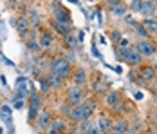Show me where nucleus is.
I'll use <instances>...</instances> for the list:
<instances>
[{"label": "nucleus", "instance_id": "obj_18", "mask_svg": "<svg viewBox=\"0 0 157 134\" xmlns=\"http://www.w3.org/2000/svg\"><path fill=\"white\" fill-rule=\"evenodd\" d=\"M109 6H110L112 15H125L126 13V7L121 4V2H109Z\"/></svg>", "mask_w": 157, "mask_h": 134}, {"label": "nucleus", "instance_id": "obj_37", "mask_svg": "<svg viewBox=\"0 0 157 134\" xmlns=\"http://www.w3.org/2000/svg\"><path fill=\"white\" fill-rule=\"evenodd\" d=\"M109 134H119V132H116V131H114V129H112V131H110Z\"/></svg>", "mask_w": 157, "mask_h": 134}, {"label": "nucleus", "instance_id": "obj_41", "mask_svg": "<svg viewBox=\"0 0 157 134\" xmlns=\"http://www.w3.org/2000/svg\"><path fill=\"white\" fill-rule=\"evenodd\" d=\"M2 132H4V129H2V127H0V134H2Z\"/></svg>", "mask_w": 157, "mask_h": 134}, {"label": "nucleus", "instance_id": "obj_38", "mask_svg": "<svg viewBox=\"0 0 157 134\" xmlns=\"http://www.w3.org/2000/svg\"><path fill=\"white\" fill-rule=\"evenodd\" d=\"M154 87H157V78L154 80Z\"/></svg>", "mask_w": 157, "mask_h": 134}, {"label": "nucleus", "instance_id": "obj_29", "mask_svg": "<svg viewBox=\"0 0 157 134\" xmlns=\"http://www.w3.org/2000/svg\"><path fill=\"white\" fill-rule=\"evenodd\" d=\"M110 40L112 42H121V33L119 31H112L110 33Z\"/></svg>", "mask_w": 157, "mask_h": 134}, {"label": "nucleus", "instance_id": "obj_10", "mask_svg": "<svg viewBox=\"0 0 157 134\" xmlns=\"http://www.w3.org/2000/svg\"><path fill=\"white\" fill-rule=\"evenodd\" d=\"M87 78H89L87 71H85L83 67H79V69H76V73H74V76H72V82H74L76 87H83V85L87 83Z\"/></svg>", "mask_w": 157, "mask_h": 134}, {"label": "nucleus", "instance_id": "obj_4", "mask_svg": "<svg viewBox=\"0 0 157 134\" xmlns=\"http://www.w3.org/2000/svg\"><path fill=\"white\" fill-rule=\"evenodd\" d=\"M40 112H42V96L38 92H34L29 98V114H27V120L34 121V120L38 118Z\"/></svg>", "mask_w": 157, "mask_h": 134}, {"label": "nucleus", "instance_id": "obj_15", "mask_svg": "<svg viewBox=\"0 0 157 134\" xmlns=\"http://www.w3.org/2000/svg\"><path fill=\"white\" fill-rule=\"evenodd\" d=\"M155 9H157V2H143L141 13L146 18H152V15L155 13Z\"/></svg>", "mask_w": 157, "mask_h": 134}, {"label": "nucleus", "instance_id": "obj_21", "mask_svg": "<svg viewBox=\"0 0 157 134\" xmlns=\"http://www.w3.org/2000/svg\"><path fill=\"white\" fill-rule=\"evenodd\" d=\"M27 47H29V51H31V53H36V51L40 49L38 38H36V36H29V38H27Z\"/></svg>", "mask_w": 157, "mask_h": 134}, {"label": "nucleus", "instance_id": "obj_39", "mask_svg": "<svg viewBox=\"0 0 157 134\" xmlns=\"http://www.w3.org/2000/svg\"><path fill=\"white\" fill-rule=\"evenodd\" d=\"M154 120H155V121H157V112H154Z\"/></svg>", "mask_w": 157, "mask_h": 134}, {"label": "nucleus", "instance_id": "obj_32", "mask_svg": "<svg viewBox=\"0 0 157 134\" xmlns=\"http://www.w3.org/2000/svg\"><path fill=\"white\" fill-rule=\"evenodd\" d=\"M15 107L16 109H22L24 107V102H15Z\"/></svg>", "mask_w": 157, "mask_h": 134}, {"label": "nucleus", "instance_id": "obj_14", "mask_svg": "<svg viewBox=\"0 0 157 134\" xmlns=\"http://www.w3.org/2000/svg\"><path fill=\"white\" fill-rule=\"evenodd\" d=\"M141 80H144V82H154L157 76H155V71H154V67L152 65H144L141 69V76H139Z\"/></svg>", "mask_w": 157, "mask_h": 134}, {"label": "nucleus", "instance_id": "obj_34", "mask_svg": "<svg viewBox=\"0 0 157 134\" xmlns=\"http://www.w3.org/2000/svg\"><path fill=\"white\" fill-rule=\"evenodd\" d=\"M83 35H85V33H83V31H79V35H78V42H81V40H83Z\"/></svg>", "mask_w": 157, "mask_h": 134}, {"label": "nucleus", "instance_id": "obj_20", "mask_svg": "<svg viewBox=\"0 0 157 134\" xmlns=\"http://www.w3.org/2000/svg\"><path fill=\"white\" fill-rule=\"evenodd\" d=\"M114 131L119 134H126L128 132V123L123 121V120H119V121H114Z\"/></svg>", "mask_w": 157, "mask_h": 134}, {"label": "nucleus", "instance_id": "obj_31", "mask_svg": "<svg viewBox=\"0 0 157 134\" xmlns=\"http://www.w3.org/2000/svg\"><path fill=\"white\" fill-rule=\"evenodd\" d=\"M130 80H132V82H137V71H136V69L130 71Z\"/></svg>", "mask_w": 157, "mask_h": 134}, {"label": "nucleus", "instance_id": "obj_16", "mask_svg": "<svg viewBox=\"0 0 157 134\" xmlns=\"http://www.w3.org/2000/svg\"><path fill=\"white\" fill-rule=\"evenodd\" d=\"M29 27H31V24H29V18H27V16H20V18L16 20V29H18L20 35H25V33L29 31Z\"/></svg>", "mask_w": 157, "mask_h": 134}, {"label": "nucleus", "instance_id": "obj_23", "mask_svg": "<svg viewBox=\"0 0 157 134\" xmlns=\"http://www.w3.org/2000/svg\"><path fill=\"white\" fill-rule=\"evenodd\" d=\"M38 85H40L42 92H49V89H51V83H49V78H47V76H42V78L38 80Z\"/></svg>", "mask_w": 157, "mask_h": 134}, {"label": "nucleus", "instance_id": "obj_27", "mask_svg": "<svg viewBox=\"0 0 157 134\" xmlns=\"http://www.w3.org/2000/svg\"><path fill=\"white\" fill-rule=\"evenodd\" d=\"M136 31L143 36V40H148V35H150V33L144 29V26H139V24H137V26H136Z\"/></svg>", "mask_w": 157, "mask_h": 134}, {"label": "nucleus", "instance_id": "obj_19", "mask_svg": "<svg viewBox=\"0 0 157 134\" xmlns=\"http://www.w3.org/2000/svg\"><path fill=\"white\" fill-rule=\"evenodd\" d=\"M143 26L148 33H157V18H144Z\"/></svg>", "mask_w": 157, "mask_h": 134}, {"label": "nucleus", "instance_id": "obj_26", "mask_svg": "<svg viewBox=\"0 0 157 134\" xmlns=\"http://www.w3.org/2000/svg\"><path fill=\"white\" fill-rule=\"evenodd\" d=\"M51 129H54L56 132L60 134L63 129H65V123H63V120H54V121H52V125H51Z\"/></svg>", "mask_w": 157, "mask_h": 134}, {"label": "nucleus", "instance_id": "obj_22", "mask_svg": "<svg viewBox=\"0 0 157 134\" xmlns=\"http://www.w3.org/2000/svg\"><path fill=\"white\" fill-rule=\"evenodd\" d=\"M49 78V83H51V87H60L62 85V76H58V75H54V73H51V75L47 76Z\"/></svg>", "mask_w": 157, "mask_h": 134}, {"label": "nucleus", "instance_id": "obj_9", "mask_svg": "<svg viewBox=\"0 0 157 134\" xmlns=\"http://www.w3.org/2000/svg\"><path fill=\"white\" fill-rule=\"evenodd\" d=\"M96 125H98V129L101 131V134H109L112 129H114V121L107 116H99L98 121H96Z\"/></svg>", "mask_w": 157, "mask_h": 134}, {"label": "nucleus", "instance_id": "obj_40", "mask_svg": "<svg viewBox=\"0 0 157 134\" xmlns=\"http://www.w3.org/2000/svg\"><path fill=\"white\" fill-rule=\"evenodd\" d=\"M148 134H157V132H155V131H150V132H148Z\"/></svg>", "mask_w": 157, "mask_h": 134}, {"label": "nucleus", "instance_id": "obj_3", "mask_svg": "<svg viewBox=\"0 0 157 134\" xmlns=\"http://www.w3.org/2000/svg\"><path fill=\"white\" fill-rule=\"evenodd\" d=\"M83 98H85V91H83V87H76V85L69 87L67 96H65L67 104L71 105V107H76V105L83 104Z\"/></svg>", "mask_w": 157, "mask_h": 134}, {"label": "nucleus", "instance_id": "obj_12", "mask_svg": "<svg viewBox=\"0 0 157 134\" xmlns=\"http://www.w3.org/2000/svg\"><path fill=\"white\" fill-rule=\"evenodd\" d=\"M38 125L42 127V129H51V125H52V114L49 112V111H42L40 114H38Z\"/></svg>", "mask_w": 157, "mask_h": 134}, {"label": "nucleus", "instance_id": "obj_35", "mask_svg": "<svg viewBox=\"0 0 157 134\" xmlns=\"http://www.w3.org/2000/svg\"><path fill=\"white\" fill-rule=\"evenodd\" d=\"M49 134H58V132H56L54 129H49Z\"/></svg>", "mask_w": 157, "mask_h": 134}, {"label": "nucleus", "instance_id": "obj_1", "mask_svg": "<svg viewBox=\"0 0 157 134\" xmlns=\"http://www.w3.org/2000/svg\"><path fill=\"white\" fill-rule=\"evenodd\" d=\"M96 111V100H85L83 104L72 107L71 111V120L76 121V123H81L85 120H90L92 112Z\"/></svg>", "mask_w": 157, "mask_h": 134}, {"label": "nucleus", "instance_id": "obj_36", "mask_svg": "<svg viewBox=\"0 0 157 134\" xmlns=\"http://www.w3.org/2000/svg\"><path fill=\"white\" fill-rule=\"evenodd\" d=\"M152 67H154V71H155V73H157V63H154V65H152Z\"/></svg>", "mask_w": 157, "mask_h": 134}, {"label": "nucleus", "instance_id": "obj_5", "mask_svg": "<svg viewBox=\"0 0 157 134\" xmlns=\"http://www.w3.org/2000/svg\"><path fill=\"white\" fill-rule=\"evenodd\" d=\"M134 49L141 55L143 58H152V56H155V45L152 44L150 40H139Z\"/></svg>", "mask_w": 157, "mask_h": 134}, {"label": "nucleus", "instance_id": "obj_42", "mask_svg": "<svg viewBox=\"0 0 157 134\" xmlns=\"http://www.w3.org/2000/svg\"><path fill=\"white\" fill-rule=\"evenodd\" d=\"M155 102H157V92H155Z\"/></svg>", "mask_w": 157, "mask_h": 134}, {"label": "nucleus", "instance_id": "obj_7", "mask_svg": "<svg viewBox=\"0 0 157 134\" xmlns=\"http://www.w3.org/2000/svg\"><path fill=\"white\" fill-rule=\"evenodd\" d=\"M105 104L109 105L112 111H123V102H121V96L117 91H110L109 94L105 96Z\"/></svg>", "mask_w": 157, "mask_h": 134}, {"label": "nucleus", "instance_id": "obj_17", "mask_svg": "<svg viewBox=\"0 0 157 134\" xmlns=\"http://www.w3.org/2000/svg\"><path fill=\"white\" fill-rule=\"evenodd\" d=\"M11 111H13V109H11L9 105H2V107H0V118L7 123V127H11V125H13V120H11Z\"/></svg>", "mask_w": 157, "mask_h": 134}, {"label": "nucleus", "instance_id": "obj_2", "mask_svg": "<svg viewBox=\"0 0 157 134\" xmlns=\"http://www.w3.org/2000/svg\"><path fill=\"white\" fill-rule=\"evenodd\" d=\"M51 73H54V75L62 76V78L71 76V62H69L67 58H56V60H52Z\"/></svg>", "mask_w": 157, "mask_h": 134}, {"label": "nucleus", "instance_id": "obj_25", "mask_svg": "<svg viewBox=\"0 0 157 134\" xmlns=\"http://www.w3.org/2000/svg\"><path fill=\"white\" fill-rule=\"evenodd\" d=\"M63 40H65V45H69V47H74V45L78 44V38H76L72 33L65 35V36H63Z\"/></svg>", "mask_w": 157, "mask_h": 134}, {"label": "nucleus", "instance_id": "obj_24", "mask_svg": "<svg viewBox=\"0 0 157 134\" xmlns=\"http://www.w3.org/2000/svg\"><path fill=\"white\" fill-rule=\"evenodd\" d=\"M96 91H98V94H105V96H107V94H109V83H107L105 80H101V82L96 85Z\"/></svg>", "mask_w": 157, "mask_h": 134}, {"label": "nucleus", "instance_id": "obj_8", "mask_svg": "<svg viewBox=\"0 0 157 134\" xmlns=\"http://www.w3.org/2000/svg\"><path fill=\"white\" fill-rule=\"evenodd\" d=\"M38 44H40V49H51L54 44V35L51 31H42L38 36Z\"/></svg>", "mask_w": 157, "mask_h": 134}, {"label": "nucleus", "instance_id": "obj_11", "mask_svg": "<svg viewBox=\"0 0 157 134\" xmlns=\"http://www.w3.org/2000/svg\"><path fill=\"white\" fill-rule=\"evenodd\" d=\"M125 62L128 65H132V67H139L143 63V56L136 51V49H130V53H128V56H126Z\"/></svg>", "mask_w": 157, "mask_h": 134}, {"label": "nucleus", "instance_id": "obj_13", "mask_svg": "<svg viewBox=\"0 0 157 134\" xmlns=\"http://www.w3.org/2000/svg\"><path fill=\"white\" fill-rule=\"evenodd\" d=\"M51 27L56 31L58 35H63V36H65V35H69V33H71V27H72V26L63 24V22H58V20H52V22H51Z\"/></svg>", "mask_w": 157, "mask_h": 134}, {"label": "nucleus", "instance_id": "obj_33", "mask_svg": "<svg viewBox=\"0 0 157 134\" xmlns=\"http://www.w3.org/2000/svg\"><path fill=\"white\" fill-rule=\"evenodd\" d=\"M143 96H144V94H143V92H136V100H141Z\"/></svg>", "mask_w": 157, "mask_h": 134}, {"label": "nucleus", "instance_id": "obj_6", "mask_svg": "<svg viewBox=\"0 0 157 134\" xmlns=\"http://www.w3.org/2000/svg\"><path fill=\"white\" fill-rule=\"evenodd\" d=\"M52 20H58V22H63V24H69L72 26V20H71V15L69 11L63 7L62 4H52Z\"/></svg>", "mask_w": 157, "mask_h": 134}, {"label": "nucleus", "instance_id": "obj_28", "mask_svg": "<svg viewBox=\"0 0 157 134\" xmlns=\"http://www.w3.org/2000/svg\"><path fill=\"white\" fill-rule=\"evenodd\" d=\"M128 7H130L132 11H141V7H143V2H141V0H136V2H130V4H128Z\"/></svg>", "mask_w": 157, "mask_h": 134}, {"label": "nucleus", "instance_id": "obj_30", "mask_svg": "<svg viewBox=\"0 0 157 134\" xmlns=\"http://www.w3.org/2000/svg\"><path fill=\"white\" fill-rule=\"evenodd\" d=\"M85 134H101V131H99V129H98V125H92V127H90V129H89V131H87V132Z\"/></svg>", "mask_w": 157, "mask_h": 134}]
</instances>
